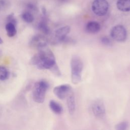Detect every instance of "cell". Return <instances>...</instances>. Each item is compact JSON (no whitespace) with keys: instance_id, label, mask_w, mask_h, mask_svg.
<instances>
[{"instance_id":"22","label":"cell","mask_w":130,"mask_h":130,"mask_svg":"<svg viewBox=\"0 0 130 130\" xmlns=\"http://www.w3.org/2000/svg\"><path fill=\"white\" fill-rule=\"evenodd\" d=\"M1 5H2V3L0 2V8H1Z\"/></svg>"},{"instance_id":"2","label":"cell","mask_w":130,"mask_h":130,"mask_svg":"<svg viewBox=\"0 0 130 130\" xmlns=\"http://www.w3.org/2000/svg\"><path fill=\"white\" fill-rule=\"evenodd\" d=\"M71 79L74 84H77L80 82L82 78V72L83 63L82 59L77 56L72 57L71 60Z\"/></svg>"},{"instance_id":"8","label":"cell","mask_w":130,"mask_h":130,"mask_svg":"<svg viewBox=\"0 0 130 130\" xmlns=\"http://www.w3.org/2000/svg\"><path fill=\"white\" fill-rule=\"evenodd\" d=\"M70 31V27L69 26H64L56 30L53 36V42L59 43L65 41Z\"/></svg>"},{"instance_id":"16","label":"cell","mask_w":130,"mask_h":130,"mask_svg":"<svg viewBox=\"0 0 130 130\" xmlns=\"http://www.w3.org/2000/svg\"><path fill=\"white\" fill-rule=\"evenodd\" d=\"M9 72L4 66H0V80L4 81L9 78Z\"/></svg>"},{"instance_id":"1","label":"cell","mask_w":130,"mask_h":130,"mask_svg":"<svg viewBox=\"0 0 130 130\" xmlns=\"http://www.w3.org/2000/svg\"><path fill=\"white\" fill-rule=\"evenodd\" d=\"M31 63L39 69H49L57 76L60 75V72L56 64L55 57L49 49L45 48L40 49L39 52L35 54L30 60Z\"/></svg>"},{"instance_id":"21","label":"cell","mask_w":130,"mask_h":130,"mask_svg":"<svg viewBox=\"0 0 130 130\" xmlns=\"http://www.w3.org/2000/svg\"><path fill=\"white\" fill-rule=\"evenodd\" d=\"M3 39L1 38V37H0V44H3Z\"/></svg>"},{"instance_id":"5","label":"cell","mask_w":130,"mask_h":130,"mask_svg":"<svg viewBox=\"0 0 130 130\" xmlns=\"http://www.w3.org/2000/svg\"><path fill=\"white\" fill-rule=\"evenodd\" d=\"M110 36L113 40L117 42H123L126 39L127 33L126 29L121 25H116L111 29Z\"/></svg>"},{"instance_id":"3","label":"cell","mask_w":130,"mask_h":130,"mask_svg":"<svg viewBox=\"0 0 130 130\" xmlns=\"http://www.w3.org/2000/svg\"><path fill=\"white\" fill-rule=\"evenodd\" d=\"M48 88L49 84L45 80H41L36 82L32 92L34 101L38 103H43Z\"/></svg>"},{"instance_id":"18","label":"cell","mask_w":130,"mask_h":130,"mask_svg":"<svg viewBox=\"0 0 130 130\" xmlns=\"http://www.w3.org/2000/svg\"><path fill=\"white\" fill-rule=\"evenodd\" d=\"M128 127V123L127 121H122L117 124L115 128L117 130H124L126 129Z\"/></svg>"},{"instance_id":"12","label":"cell","mask_w":130,"mask_h":130,"mask_svg":"<svg viewBox=\"0 0 130 130\" xmlns=\"http://www.w3.org/2000/svg\"><path fill=\"white\" fill-rule=\"evenodd\" d=\"M118 9L122 12L130 11V0H118L116 4Z\"/></svg>"},{"instance_id":"19","label":"cell","mask_w":130,"mask_h":130,"mask_svg":"<svg viewBox=\"0 0 130 130\" xmlns=\"http://www.w3.org/2000/svg\"><path fill=\"white\" fill-rule=\"evenodd\" d=\"M101 43L106 46H110L112 44L111 40L107 37H103L101 39Z\"/></svg>"},{"instance_id":"17","label":"cell","mask_w":130,"mask_h":130,"mask_svg":"<svg viewBox=\"0 0 130 130\" xmlns=\"http://www.w3.org/2000/svg\"><path fill=\"white\" fill-rule=\"evenodd\" d=\"M22 18L27 23H31L34 19L33 15L29 12H24L22 14Z\"/></svg>"},{"instance_id":"7","label":"cell","mask_w":130,"mask_h":130,"mask_svg":"<svg viewBox=\"0 0 130 130\" xmlns=\"http://www.w3.org/2000/svg\"><path fill=\"white\" fill-rule=\"evenodd\" d=\"M29 44L32 48L41 49L46 47L48 40L44 35H36L31 38Z\"/></svg>"},{"instance_id":"9","label":"cell","mask_w":130,"mask_h":130,"mask_svg":"<svg viewBox=\"0 0 130 130\" xmlns=\"http://www.w3.org/2000/svg\"><path fill=\"white\" fill-rule=\"evenodd\" d=\"M91 109L93 114L96 117L102 118L105 114L106 109L104 104L100 100H96L93 103Z\"/></svg>"},{"instance_id":"6","label":"cell","mask_w":130,"mask_h":130,"mask_svg":"<svg viewBox=\"0 0 130 130\" xmlns=\"http://www.w3.org/2000/svg\"><path fill=\"white\" fill-rule=\"evenodd\" d=\"M73 92L72 87L69 84H62L55 87L53 89L54 94L59 99L63 100Z\"/></svg>"},{"instance_id":"13","label":"cell","mask_w":130,"mask_h":130,"mask_svg":"<svg viewBox=\"0 0 130 130\" xmlns=\"http://www.w3.org/2000/svg\"><path fill=\"white\" fill-rule=\"evenodd\" d=\"M7 35L9 37H13L17 33L16 25L12 22H7L5 26Z\"/></svg>"},{"instance_id":"11","label":"cell","mask_w":130,"mask_h":130,"mask_svg":"<svg viewBox=\"0 0 130 130\" xmlns=\"http://www.w3.org/2000/svg\"><path fill=\"white\" fill-rule=\"evenodd\" d=\"M67 105L70 114H73L75 110V100L73 92H71L67 98Z\"/></svg>"},{"instance_id":"15","label":"cell","mask_w":130,"mask_h":130,"mask_svg":"<svg viewBox=\"0 0 130 130\" xmlns=\"http://www.w3.org/2000/svg\"><path fill=\"white\" fill-rule=\"evenodd\" d=\"M38 29L44 34L48 35L50 33V29L48 26L46 22L44 20H42L40 22L38 25Z\"/></svg>"},{"instance_id":"4","label":"cell","mask_w":130,"mask_h":130,"mask_svg":"<svg viewBox=\"0 0 130 130\" xmlns=\"http://www.w3.org/2000/svg\"><path fill=\"white\" fill-rule=\"evenodd\" d=\"M91 8L93 12L96 15L103 16L108 12L109 4L107 0H94Z\"/></svg>"},{"instance_id":"10","label":"cell","mask_w":130,"mask_h":130,"mask_svg":"<svg viewBox=\"0 0 130 130\" xmlns=\"http://www.w3.org/2000/svg\"><path fill=\"white\" fill-rule=\"evenodd\" d=\"M101 29L100 24L96 21H90L87 23L85 29L87 32L90 34H95L98 32Z\"/></svg>"},{"instance_id":"14","label":"cell","mask_w":130,"mask_h":130,"mask_svg":"<svg viewBox=\"0 0 130 130\" xmlns=\"http://www.w3.org/2000/svg\"><path fill=\"white\" fill-rule=\"evenodd\" d=\"M50 109L55 114H60L62 112V108L61 105L54 100H51L49 102Z\"/></svg>"},{"instance_id":"20","label":"cell","mask_w":130,"mask_h":130,"mask_svg":"<svg viewBox=\"0 0 130 130\" xmlns=\"http://www.w3.org/2000/svg\"><path fill=\"white\" fill-rule=\"evenodd\" d=\"M12 22L13 23H14V24L16 25V19L15 18V17H14V16L13 15H9L8 17V22Z\"/></svg>"}]
</instances>
